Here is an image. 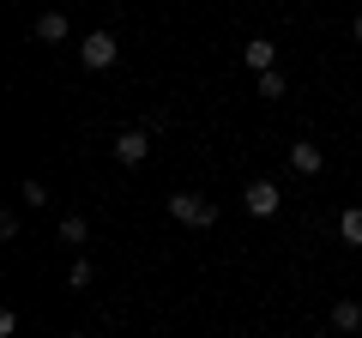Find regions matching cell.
<instances>
[{
	"mask_svg": "<svg viewBox=\"0 0 362 338\" xmlns=\"http://www.w3.org/2000/svg\"><path fill=\"white\" fill-rule=\"evenodd\" d=\"M90 278H97V266H90L85 254H78V260H73V272H66V284H73V290H90Z\"/></svg>",
	"mask_w": 362,
	"mask_h": 338,
	"instance_id": "7c38bea8",
	"label": "cell"
},
{
	"mask_svg": "<svg viewBox=\"0 0 362 338\" xmlns=\"http://www.w3.org/2000/svg\"><path fill=\"white\" fill-rule=\"evenodd\" d=\"M169 218L187 223V230H211V223H218V206H211L206 194H169Z\"/></svg>",
	"mask_w": 362,
	"mask_h": 338,
	"instance_id": "6da1fadb",
	"label": "cell"
},
{
	"mask_svg": "<svg viewBox=\"0 0 362 338\" xmlns=\"http://www.w3.org/2000/svg\"><path fill=\"white\" fill-rule=\"evenodd\" d=\"M61 242H66V247H85V242H90L85 211H66V218H61Z\"/></svg>",
	"mask_w": 362,
	"mask_h": 338,
	"instance_id": "9c48e42d",
	"label": "cell"
},
{
	"mask_svg": "<svg viewBox=\"0 0 362 338\" xmlns=\"http://www.w3.org/2000/svg\"><path fill=\"white\" fill-rule=\"evenodd\" d=\"M338 242L362 247V206H344V218H338Z\"/></svg>",
	"mask_w": 362,
	"mask_h": 338,
	"instance_id": "30bf717a",
	"label": "cell"
},
{
	"mask_svg": "<svg viewBox=\"0 0 362 338\" xmlns=\"http://www.w3.org/2000/svg\"><path fill=\"white\" fill-rule=\"evenodd\" d=\"M350 30H356V42H362V13H356V25H350Z\"/></svg>",
	"mask_w": 362,
	"mask_h": 338,
	"instance_id": "5bb4252c",
	"label": "cell"
},
{
	"mask_svg": "<svg viewBox=\"0 0 362 338\" xmlns=\"http://www.w3.org/2000/svg\"><path fill=\"white\" fill-rule=\"evenodd\" d=\"M78 61H85V66H90V73H109V66H115V61H121V42H115V37H109V30H90V37H85V42H78Z\"/></svg>",
	"mask_w": 362,
	"mask_h": 338,
	"instance_id": "7a4b0ae2",
	"label": "cell"
},
{
	"mask_svg": "<svg viewBox=\"0 0 362 338\" xmlns=\"http://www.w3.org/2000/svg\"><path fill=\"white\" fill-rule=\"evenodd\" d=\"M290 169H296V175H320V169H326V145L296 139V145H290Z\"/></svg>",
	"mask_w": 362,
	"mask_h": 338,
	"instance_id": "5b68a950",
	"label": "cell"
},
{
	"mask_svg": "<svg viewBox=\"0 0 362 338\" xmlns=\"http://www.w3.org/2000/svg\"><path fill=\"white\" fill-rule=\"evenodd\" d=\"M66 30H73V25H66V13H37L30 37H37V42H66Z\"/></svg>",
	"mask_w": 362,
	"mask_h": 338,
	"instance_id": "52a82bcc",
	"label": "cell"
},
{
	"mask_svg": "<svg viewBox=\"0 0 362 338\" xmlns=\"http://www.w3.org/2000/svg\"><path fill=\"white\" fill-rule=\"evenodd\" d=\"M242 61L254 66V73H278V42H272V37H254V42L242 49Z\"/></svg>",
	"mask_w": 362,
	"mask_h": 338,
	"instance_id": "8992f818",
	"label": "cell"
},
{
	"mask_svg": "<svg viewBox=\"0 0 362 338\" xmlns=\"http://www.w3.org/2000/svg\"><path fill=\"white\" fill-rule=\"evenodd\" d=\"M332 332H362V302L356 296L332 302Z\"/></svg>",
	"mask_w": 362,
	"mask_h": 338,
	"instance_id": "ba28073f",
	"label": "cell"
},
{
	"mask_svg": "<svg viewBox=\"0 0 362 338\" xmlns=\"http://www.w3.org/2000/svg\"><path fill=\"white\" fill-rule=\"evenodd\" d=\"M278 199H284V194H278V182H247L242 187V206L254 211V218H278Z\"/></svg>",
	"mask_w": 362,
	"mask_h": 338,
	"instance_id": "277c9868",
	"label": "cell"
},
{
	"mask_svg": "<svg viewBox=\"0 0 362 338\" xmlns=\"http://www.w3.org/2000/svg\"><path fill=\"white\" fill-rule=\"evenodd\" d=\"M259 97H284V73H259Z\"/></svg>",
	"mask_w": 362,
	"mask_h": 338,
	"instance_id": "4fadbf2b",
	"label": "cell"
},
{
	"mask_svg": "<svg viewBox=\"0 0 362 338\" xmlns=\"http://www.w3.org/2000/svg\"><path fill=\"white\" fill-rule=\"evenodd\" d=\"M66 338H85V332H66Z\"/></svg>",
	"mask_w": 362,
	"mask_h": 338,
	"instance_id": "9a60e30c",
	"label": "cell"
},
{
	"mask_svg": "<svg viewBox=\"0 0 362 338\" xmlns=\"http://www.w3.org/2000/svg\"><path fill=\"white\" fill-rule=\"evenodd\" d=\"M145 157H151V133H145V127L115 133V163H121V169H139Z\"/></svg>",
	"mask_w": 362,
	"mask_h": 338,
	"instance_id": "3957f363",
	"label": "cell"
},
{
	"mask_svg": "<svg viewBox=\"0 0 362 338\" xmlns=\"http://www.w3.org/2000/svg\"><path fill=\"white\" fill-rule=\"evenodd\" d=\"M18 199H25L30 211H42V206H49V187H42L37 175H30V182H18Z\"/></svg>",
	"mask_w": 362,
	"mask_h": 338,
	"instance_id": "8fae6325",
	"label": "cell"
}]
</instances>
